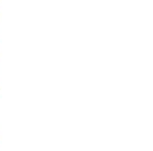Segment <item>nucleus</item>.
I'll list each match as a JSON object with an SVG mask.
<instances>
[]
</instances>
